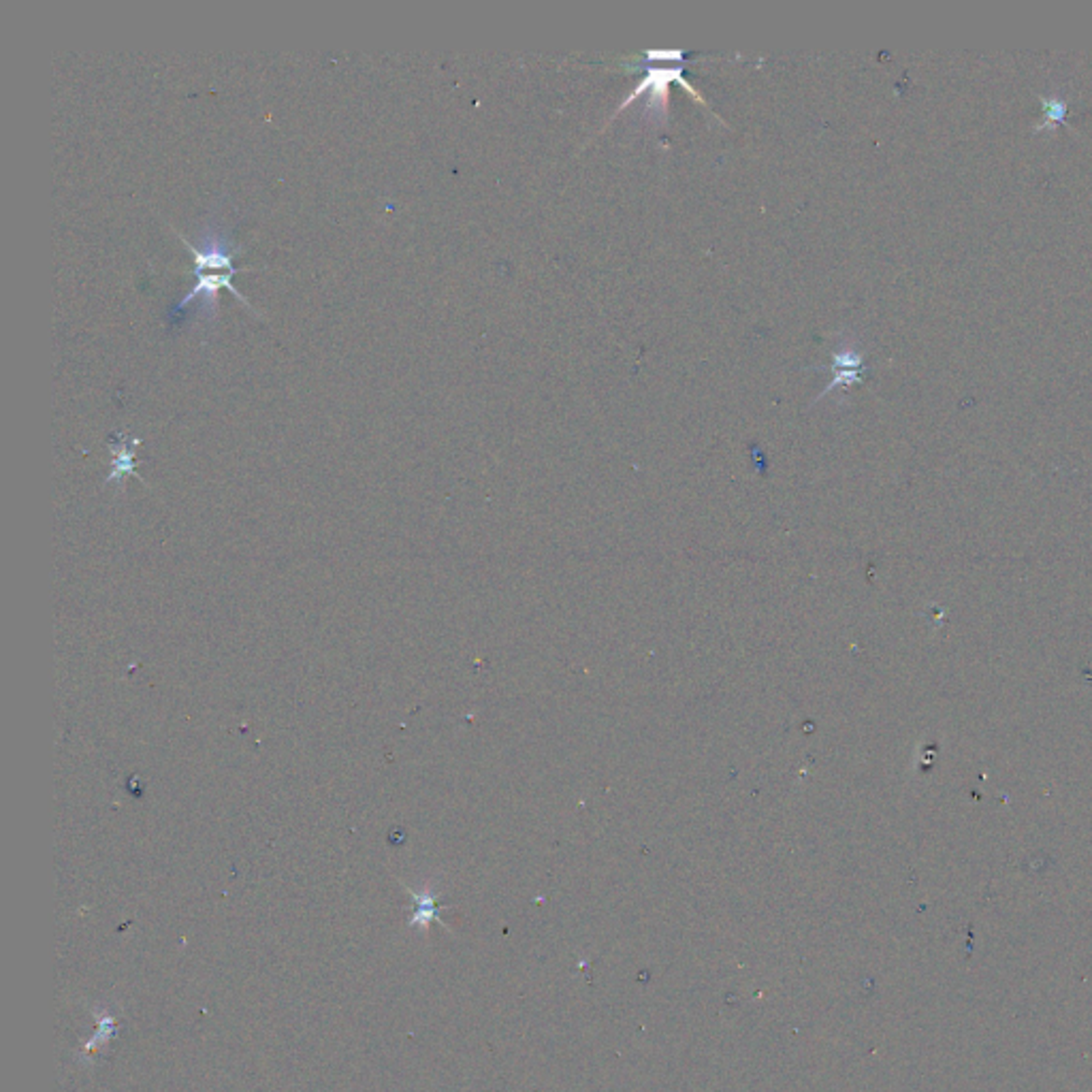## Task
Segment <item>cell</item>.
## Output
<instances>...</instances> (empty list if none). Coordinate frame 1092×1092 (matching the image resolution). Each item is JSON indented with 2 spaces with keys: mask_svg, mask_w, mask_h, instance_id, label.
Wrapping results in <instances>:
<instances>
[{
  "mask_svg": "<svg viewBox=\"0 0 1092 1092\" xmlns=\"http://www.w3.org/2000/svg\"><path fill=\"white\" fill-rule=\"evenodd\" d=\"M678 83V86H683L687 93H690L702 107H708L706 98L702 96L696 88L692 86L690 81L683 78V66L677 65V66H668V68H658V66H648L645 71V78L636 83V88L632 90V93L623 98L619 107L615 109L610 120H615L619 113L623 109H628V107L636 101L640 95H647V101L643 107V118L648 126L658 128L660 124L668 120V111H670V86L672 83ZM608 120V122H610Z\"/></svg>",
  "mask_w": 1092,
  "mask_h": 1092,
  "instance_id": "6da1fadb",
  "label": "cell"
},
{
  "mask_svg": "<svg viewBox=\"0 0 1092 1092\" xmlns=\"http://www.w3.org/2000/svg\"><path fill=\"white\" fill-rule=\"evenodd\" d=\"M233 276H235V273H228V271L226 273H197V278H198L197 286L193 290H188V293L184 297H182V299L178 301V305H175V310H184L186 305H188V301H193V299H197V297H201V308H198V312H201V314L205 318H216L218 316V290H223V288L231 290V293L235 297H238L240 301L246 303V308L255 310L248 303L246 297H243L240 293V290L231 284V278Z\"/></svg>",
  "mask_w": 1092,
  "mask_h": 1092,
  "instance_id": "7a4b0ae2",
  "label": "cell"
},
{
  "mask_svg": "<svg viewBox=\"0 0 1092 1092\" xmlns=\"http://www.w3.org/2000/svg\"><path fill=\"white\" fill-rule=\"evenodd\" d=\"M141 444L139 438H128V435H120V442H113L111 453V474L109 483H122L126 474H137L135 472V448Z\"/></svg>",
  "mask_w": 1092,
  "mask_h": 1092,
  "instance_id": "3957f363",
  "label": "cell"
},
{
  "mask_svg": "<svg viewBox=\"0 0 1092 1092\" xmlns=\"http://www.w3.org/2000/svg\"><path fill=\"white\" fill-rule=\"evenodd\" d=\"M412 896H415V900H416V911H415V915H412L410 926L427 928L433 918H438V911H435L433 892L425 888L421 895H415V892H412Z\"/></svg>",
  "mask_w": 1092,
  "mask_h": 1092,
  "instance_id": "277c9868",
  "label": "cell"
},
{
  "mask_svg": "<svg viewBox=\"0 0 1092 1092\" xmlns=\"http://www.w3.org/2000/svg\"><path fill=\"white\" fill-rule=\"evenodd\" d=\"M645 58L648 63L653 60H672V63H683L685 51L683 50H645Z\"/></svg>",
  "mask_w": 1092,
  "mask_h": 1092,
  "instance_id": "5b68a950",
  "label": "cell"
}]
</instances>
